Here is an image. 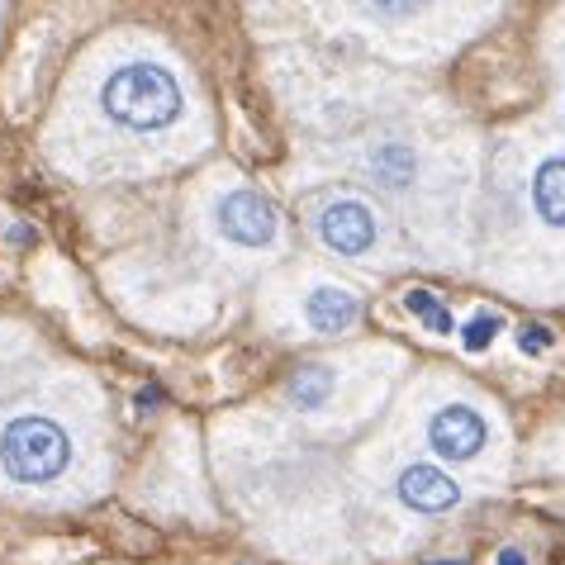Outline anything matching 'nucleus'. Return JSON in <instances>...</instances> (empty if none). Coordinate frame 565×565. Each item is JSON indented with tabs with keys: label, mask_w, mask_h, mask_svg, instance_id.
Returning <instances> with one entry per match:
<instances>
[{
	"label": "nucleus",
	"mask_w": 565,
	"mask_h": 565,
	"mask_svg": "<svg viewBox=\"0 0 565 565\" xmlns=\"http://www.w3.org/2000/svg\"><path fill=\"white\" fill-rule=\"evenodd\" d=\"M305 313H309V323L319 328V333H342V328H352V323H356V313H361V309H356V295L323 286V290H313V295H309Z\"/></svg>",
	"instance_id": "8"
},
{
	"label": "nucleus",
	"mask_w": 565,
	"mask_h": 565,
	"mask_svg": "<svg viewBox=\"0 0 565 565\" xmlns=\"http://www.w3.org/2000/svg\"><path fill=\"white\" fill-rule=\"evenodd\" d=\"M552 328H546V323H523V328H518V348H523V352H546V348H552Z\"/></svg>",
	"instance_id": "13"
},
{
	"label": "nucleus",
	"mask_w": 565,
	"mask_h": 565,
	"mask_svg": "<svg viewBox=\"0 0 565 565\" xmlns=\"http://www.w3.org/2000/svg\"><path fill=\"white\" fill-rule=\"evenodd\" d=\"M484 437H490V423H484L470 404H447L428 418V447L443 461H476Z\"/></svg>",
	"instance_id": "3"
},
{
	"label": "nucleus",
	"mask_w": 565,
	"mask_h": 565,
	"mask_svg": "<svg viewBox=\"0 0 565 565\" xmlns=\"http://www.w3.org/2000/svg\"><path fill=\"white\" fill-rule=\"evenodd\" d=\"M404 309H409L414 319L428 323L433 333H457V319H451V309L437 305V295H428V290H409V295H404Z\"/></svg>",
	"instance_id": "11"
},
{
	"label": "nucleus",
	"mask_w": 565,
	"mask_h": 565,
	"mask_svg": "<svg viewBox=\"0 0 565 565\" xmlns=\"http://www.w3.org/2000/svg\"><path fill=\"white\" fill-rule=\"evenodd\" d=\"M499 565H527V556L513 552V546H504V552H499Z\"/></svg>",
	"instance_id": "14"
},
{
	"label": "nucleus",
	"mask_w": 565,
	"mask_h": 565,
	"mask_svg": "<svg viewBox=\"0 0 565 565\" xmlns=\"http://www.w3.org/2000/svg\"><path fill=\"white\" fill-rule=\"evenodd\" d=\"M67 461H72L67 433L43 414L10 418L6 433H0V466H6V476L20 480V484H49L67 470Z\"/></svg>",
	"instance_id": "2"
},
{
	"label": "nucleus",
	"mask_w": 565,
	"mask_h": 565,
	"mask_svg": "<svg viewBox=\"0 0 565 565\" xmlns=\"http://www.w3.org/2000/svg\"><path fill=\"white\" fill-rule=\"evenodd\" d=\"M414 171H418V162H414V152L404 148V143H381V148L371 152V177L381 181V185H390V191L409 185Z\"/></svg>",
	"instance_id": "9"
},
{
	"label": "nucleus",
	"mask_w": 565,
	"mask_h": 565,
	"mask_svg": "<svg viewBox=\"0 0 565 565\" xmlns=\"http://www.w3.org/2000/svg\"><path fill=\"white\" fill-rule=\"evenodd\" d=\"M499 328H504V319H499V313H476V319L466 323L461 342H466L470 352H484V348H490V342L499 338Z\"/></svg>",
	"instance_id": "12"
},
{
	"label": "nucleus",
	"mask_w": 565,
	"mask_h": 565,
	"mask_svg": "<svg viewBox=\"0 0 565 565\" xmlns=\"http://www.w3.org/2000/svg\"><path fill=\"white\" fill-rule=\"evenodd\" d=\"M100 100H105V115L115 119L119 129H134V134L167 129V124L181 115V86L171 82L167 67H152V62L119 67L105 82Z\"/></svg>",
	"instance_id": "1"
},
{
	"label": "nucleus",
	"mask_w": 565,
	"mask_h": 565,
	"mask_svg": "<svg viewBox=\"0 0 565 565\" xmlns=\"http://www.w3.org/2000/svg\"><path fill=\"white\" fill-rule=\"evenodd\" d=\"M319 238L342 257H361L375 247V214L361 200H338L319 218Z\"/></svg>",
	"instance_id": "6"
},
{
	"label": "nucleus",
	"mask_w": 565,
	"mask_h": 565,
	"mask_svg": "<svg viewBox=\"0 0 565 565\" xmlns=\"http://www.w3.org/2000/svg\"><path fill=\"white\" fill-rule=\"evenodd\" d=\"M395 494H399V504L414 509V513H447V509L461 504V484L451 480L447 470L423 466V461H414V466L399 470Z\"/></svg>",
	"instance_id": "5"
},
{
	"label": "nucleus",
	"mask_w": 565,
	"mask_h": 565,
	"mask_svg": "<svg viewBox=\"0 0 565 565\" xmlns=\"http://www.w3.org/2000/svg\"><path fill=\"white\" fill-rule=\"evenodd\" d=\"M290 395H295V404H300V409H319V404L333 395V371H328V366H305V371L290 381Z\"/></svg>",
	"instance_id": "10"
},
{
	"label": "nucleus",
	"mask_w": 565,
	"mask_h": 565,
	"mask_svg": "<svg viewBox=\"0 0 565 565\" xmlns=\"http://www.w3.org/2000/svg\"><path fill=\"white\" fill-rule=\"evenodd\" d=\"M218 233L238 247H266L276 238V205L257 191H233L218 205Z\"/></svg>",
	"instance_id": "4"
},
{
	"label": "nucleus",
	"mask_w": 565,
	"mask_h": 565,
	"mask_svg": "<svg viewBox=\"0 0 565 565\" xmlns=\"http://www.w3.org/2000/svg\"><path fill=\"white\" fill-rule=\"evenodd\" d=\"M532 214L552 228H565V152L546 157L532 171Z\"/></svg>",
	"instance_id": "7"
}]
</instances>
